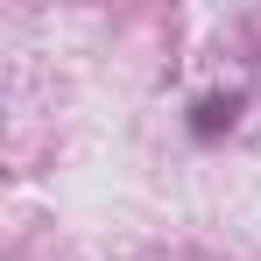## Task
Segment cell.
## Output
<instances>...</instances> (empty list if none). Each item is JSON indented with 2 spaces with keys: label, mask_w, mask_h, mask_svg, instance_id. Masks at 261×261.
<instances>
[{
  "label": "cell",
  "mask_w": 261,
  "mask_h": 261,
  "mask_svg": "<svg viewBox=\"0 0 261 261\" xmlns=\"http://www.w3.org/2000/svg\"><path fill=\"white\" fill-rule=\"evenodd\" d=\"M233 113H240V99H233V92H226V99H205V106H198V120H191V134H198V141H212L219 127H233Z\"/></svg>",
  "instance_id": "6da1fadb"
}]
</instances>
